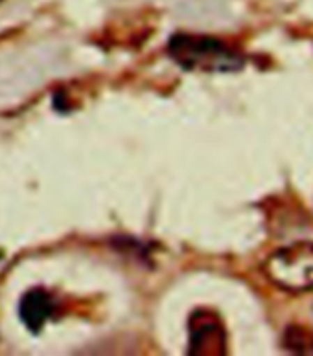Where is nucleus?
Here are the masks:
<instances>
[{
    "instance_id": "4",
    "label": "nucleus",
    "mask_w": 313,
    "mask_h": 356,
    "mask_svg": "<svg viewBox=\"0 0 313 356\" xmlns=\"http://www.w3.org/2000/svg\"><path fill=\"white\" fill-rule=\"evenodd\" d=\"M56 312V301L47 290L33 289L26 292L19 303V316L26 329L33 334H39L48 320Z\"/></svg>"
},
{
    "instance_id": "3",
    "label": "nucleus",
    "mask_w": 313,
    "mask_h": 356,
    "mask_svg": "<svg viewBox=\"0 0 313 356\" xmlns=\"http://www.w3.org/2000/svg\"><path fill=\"white\" fill-rule=\"evenodd\" d=\"M225 331L216 316L197 311L190 323V355H225Z\"/></svg>"
},
{
    "instance_id": "1",
    "label": "nucleus",
    "mask_w": 313,
    "mask_h": 356,
    "mask_svg": "<svg viewBox=\"0 0 313 356\" xmlns=\"http://www.w3.org/2000/svg\"><path fill=\"white\" fill-rule=\"evenodd\" d=\"M168 54L185 70L238 72L245 59L236 50L214 37L177 33L169 39Z\"/></svg>"
},
{
    "instance_id": "5",
    "label": "nucleus",
    "mask_w": 313,
    "mask_h": 356,
    "mask_svg": "<svg viewBox=\"0 0 313 356\" xmlns=\"http://www.w3.org/2000/svg\"><path fill=\"white\" fill-rule=\"evenodd\" d=\"M282 349L289 355H313V332L306 327L289 325L282 336Z\"/></svg>"
},
{
    "instance_id": "2",
    "label": "nucleus",
    "mask_w": 313,
    "mask_h": 356,
    "mask_svg": "<svg viewBox=\"0 0 313 356\" xmlns=\"http://www.w3.org/2000/svg\"><path fill=\"white\" fill-rule=\"evenodd\" d=\"M267 280L288 292L313 290V243H295L277 250L264 265Z\"/></svg>"
}]
</instances>
